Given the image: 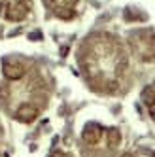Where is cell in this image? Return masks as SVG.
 <instances>
[{
	"instance_id": "5b68a950",
	"label": "cell",
	"mask_w": 155,
	"mask_h": 157,
	"mask_svg": "<svg viewBox=\"0 0 155 157\" xmlns=\"http://www.w3.org/2000/svg\"><path fill=\"white\" fill-rule=\"evenodd\" d=\"M32 0H0V17L12 23H19L28 17Z\"/></svg>"
},
{
	"instance_id": "30bf717a",
	"label": "cell",
	"mask_w": 155,
	"mask_h": 157,
	"mask_svg": "<svg viewBox=\"0 0 155 157\" xmlns=\"http://www.w3.org/2000/svg\"><path fill=\"white\" fill-rule=\"evenodd\" d=\"M2 136H4V132H2V125H0V148H2Z\"/></svg>"
},
{
	"instance_id": "ba28073f",
	"label": "cell",
	"mask_w": 155,
	"mask_h": 157,
	"mask_svg": "<svg viewBox=\"0 0 155 157\" xmlns=\"http://www.w3.org/2000/svg\"><path fill=\"white\" fill-rule=\"evenodd\" d=\"M119 157H155V151L148 150V148H138V150H132V151H125Z\"/></svg>"
},
{
	"instance_id": "52a82bcc",
	"label": "cell",
	"mask_w": 155,
	"mask_h": 157,
	"mask_svg": "<svg viewBox=\"0 0 155 157\" xmlns=\"http://www.w3.org/2000/svg\"><path fill=\"white\" fill-rule=\"evenodd\" d=\"M142 100H144V104H146V108H148V114L155 121V83L148 85L142 91Z\"/></svg>"
},
{
	"instance_id": "7a4b0ae2",
	"label": "cell",
	"mask_w": 155,
	"mask_h": 157,
	"mask_svg": "<svg viewBox=\"0 0 155 157\" xmlns=\"http://www.w3.org/2000/svg\"><path fill=\"white\" fill-rule=\"evenodd\" d=\"M49 89L42 72L30 64L27 74L19 80L0 82V106L19 123H32L47 104Z\"/></svg>"
},
{
	"instance_id": "9c48e42d",
	"label": "cell",
	"mask_w": 155,
	"mask_h": 157,
	"mask_svg": "<svg viewBox=\"0 0 155 157\" xmlns=\"http://www.w3.org/2000/svg\"><path fill=\"white\" fill-rule=\"evenodd\" d=\"M49 157H72L70 153H66V151H53Z\"/></svg>"
},
{
	"instance_id": "6da1fadb",
	"label": "cell",
	"mask_w": 155,
	"mask_h": 157,
	"mask_svg": "<svg viewBox=\"0 0 155 157\" xmlns=\"http://www.w3.org/2000/svg\"><path fill=\"white\" fill-rule=\"evenodd\" d=\"M78 63L87 85L96 93H119L129 76L127 49L108 32H96L85 38L78 51Z\"/></svg>"
},
{
	"instance_id": "277c9868",
	"label": "cell",
	"mask_w": 155,
	"mask_h": 157,
	"mask_svg": "<svg viewBox=\"0 0 155 157\" xmlns=\"http://www.w3.org/2000/svg\"><path fill=\"white\" fill-rule=\"evenodd\" d=\"M129 46L136 59L142 63H155V32L149 29H138L129 34Z\"/></svg>"
},
{
	"instance_id": "3957f363",
	"label": "cell",
	"mask_w": 155,
	"mask_h": 157,
	"mask_svg": "<svg viewBox=\"0 0 155 157\" xmlns=\"http://www.w3.org/2000/svg\"><path fill=\"white\" fill-rule=\"evenodd\" d=\"M81 144L85 157H112L121 146V132L115 127L87 123L81 131Z\"/></svg>"
},
{
	"instance_id": "8992f818",
	"label": "cell",
	"mask_w": 155,
	"mask_h": 157,
	"mask_svg": "<svg viewBox=\"0 0 155 157\" xmlns=\"http://www.w3.org/2000/svg\"><path fill=\"white\" fill-rule=\"evenodd\" d=\"M47 10H51V13L59 19H72L76 13V4L78 0H43Z\"/></svg>"
}]
</instances>
